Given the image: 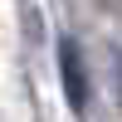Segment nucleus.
Returning a JSON list of instances; mask_svg holds the SVG:
<instances>
[{
  "mask_svg": "<svg viewBox=\"0 0 122 122\" xmlns=\"http://www.w3.org/2000/svg\"><path fill=\"white\" fill-rule=\"evenodd\" d=\"M59 78H64V98L73 112L88 107V73H83V54L73 39H59Z\"/></svg>",
  "mask_w": 122,
  "mask_h": 122,
  "instance_id": "1",
  "label": "nucleus"
},
{
  "mask_svg": "<svg viewBox=\"0 0 122 122\" xmlns=\"http://www.w3.org/2000/svg\"><path fill=\"white\" fill-rule=\"evenodd\" d=\"M117 88H122V64H117Z\"/></svg>",
  "mask_w": 122,
  "mask_h": 122,
  "instance_id": "2",
  "label": "nucleus"
}]
</instances>
